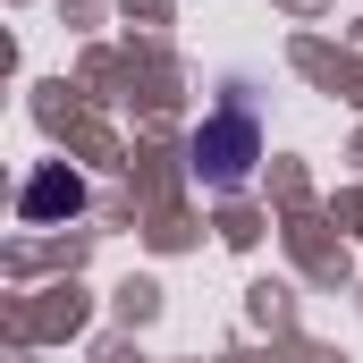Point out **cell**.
I'll return each instance as SVG.
<instances>
[{
    "mask_svg": "<svg viewBox=\"0 0 363 363\" xmlns=\"http://www.w3.org/2000/svg\"><path fill=\"white\" fill-rule=\"evenodd\" d=\"M85 211V178L77 169H43L26 186V220H77Z\"/></svg>",
    "mask_w": 363,
    "mask_h": 363,
    "instance_id": "2",
    "label": "cell"
},
{
    "mask_svg": "<svg viewBox=\"0 0 363 363\" xmlns=\"http://www.w3.org/2000/svg\"><path fill=\"white\" fill-rule=\"evenodd\" d=\"M194 178L211 186V194H237V186L254 178V161H262V110H254V93L245 85H228L220 93V110L194 127Z\"/></svg>",
    "mask_w": 363,
    "mask_h": 363,
    "instance_id": "1",
    "label": "cell"
}]
</instances>
